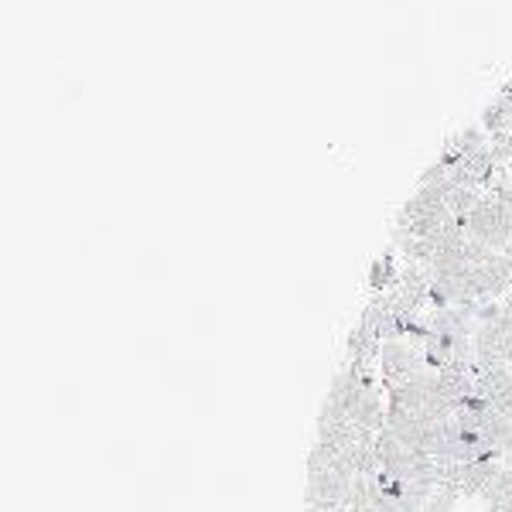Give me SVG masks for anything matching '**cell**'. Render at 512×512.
Segmentation results:
<instances>
[{"mask_svg": "<svg viewBox=\"0 0 512 512\" xmlns=\"http://www.w3.org/2000/svg\"><path fill=\"white\" fill-rule=\"evenodd\" d=\"M461 495L454 492V489H437L431 499H427V506L420 509V512H451L454 509V502H458Z\"/></svg>", "mask_w": 512, "mask_h": 512, "instance_id": "obj_1", "label": "cell"}, {"mask_svg": "<svg viewBox=\"0 0 512 512\" xmlns=\"http://www.w3.org/2000/svg\"><path fill=\"white\" fill-rule=\"evenodd\" d=\"M369 284H373V291H386V287L393 284V256H383V260L376 263Z\"/></svg>", "mask_w": 512, "mask_h": 512, "instance_id": "obj_2", "label": "cell"}]
</instances>
